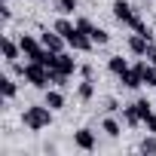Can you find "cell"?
<instances>
[{"label": "cell", "mask_w": 156, "mask_h": 156, "mask_svg": "<svg viewBox=\"0 0 156 156\" xmlns=\"http://www.w3.org/2000/svg\"><path fill=\"white\" fill-rule=\"evenodd\" d=\"M22 122H25L31 132H40V129H46V126L52 122V107H46V104H31V107H25Z\"/></svg>", "instance_id": "1"}, {"label": "cell", "mask_w": 156, "mask_h": 156, "mask_svg": "<svg viewBox=\"0 0 156 156\" xmlns=\"http://www.w3.org/2000/svg\"><path fill=\"white\" fill-rule=\"evenodd\" d=\"M19 46H22V55H25L28 61H43L46 46H43V40H37L34 34H22V37H19Z\"/></svg>", "instance_id": "2"}, {"label": "cell", "mask_w": 156, "mask_h": 156, "mask_svg": "<svg viewBox=\"0 0 156 156\" xmlns=\"http://www.w3.org/2000/svg\"><path fill=\"white\" fill-rule=\"evenodd\" d=\"M113 19L119 25H129L132 28V22L138 19V12H135V6L129 3V0H113Z\"/></svg>", "instance_id": "3"}, {"label": "cell", "mask_w": 156, "mask_h": 156, "mask_svg": "<svg viewBox=\"0 0 156 156\" xmlns=\"http://www.w3.org/2000/svg\"><path fill=\"white\" fill-rule=\"evenodd\" d=\"M67 46L73 49V52H92V46H95V40L86 34V31H80V28H76L70 37H67Z\"/></svg>", "instance_id": "4"}, {"label": "cell", "mask_w": 156, "mask_h": 156, "mask_svg": "<svg viewBox=\"0 0 156 156\" xmlns=\"http://www.w3.org/2000/svg\"><path fill=\"white\" fill-rule=\"evenodd\" d=\"M73 144L80 147V150H86V153H92L98 141H95V132H92V129H76V132H73Z\"/></svg>", "instance_id": "5"}, {"label": "cell", "mask_w": 156, "mask_h": 156, "mask_svg": "<svg viewBox=\"0 0 156 156\" xmlns=\"http://www.w3.org/2000/svg\"><path fill=\"white\" fill-rule=\"evenodd\" d=\"M40 40H43V46H46V49H52V52H64V46H67V40H64L55 28H52V31H43V34H40Z\"/></svg>", "instance_id": "6"}, {"label": "cell", "mask_w": 156, "mask_h": 156, "mask_svg": "<svg viewBox=\"0 0 156 156\" xmlns=\"http://www.w3.org/2000/svg\"><path fill=\"white\" fill-rule=\"evenodd\" d=\"M150 43H153V40H147L144 34H138V31H135V34L129 37V52H132V55H138V58H144Z\"/></svg>", "instance_id": "7"}, {"label": "cell", "mask_w": 156, "mask_h": 156, "mask_svg": "<svg viewBox=\"0 0 156 156\" xmlns=\"http://www.w3.org/2000/svg\"><path fill=\"white\" fill-rule=\"evenodd\" d=\"M119 83H122L126 89H138V86H144V80H141V70H138V64L119 73Z\"/></svg>", "instance_id": "8"}, {"label": "cell", "mask_w": 156, "mask_h": 156, "mask_svg": "<svg viewBox=\"0 0 156 156\" xmlns=\"http://www.w3.org/2000/svg\"><path fill=\"white\" fill-rule=\"evenodd\" d=\"M52 67L61 70V73H76V70H80V67H76V61H73V55H67V52H58V58H55Z\"/></svg>", "instance_id": "9"}, {"label": "cell", "mask_w": 156, "mask_h": 156, "mask_svg": "<svg viewBox=\"0 0 156 156\" xmlns=\"http://www.w3.org/2000/svg\"><path fill=\"white\" fill-rule=\"evenodd\" d=\"M19 55H22V46H19V43H12L9 37H3V61H6V64H12V61H19Z\"/></svg>", "instance_id": "10"}, {"label": "cell", "mask_w": 156, "mask_h": 156, "mask_svg": "<svg viewBox=\"0 0 156 156\" xmlns=\"http://www.w3.org/2000/svg\"><path fill=\"white\" fill-rule=\"evenodd\" d=\"M138 70H141L144 86H156V64H150V61H138Z\"/></svg>", "instance_id": "11"}, {"label": "cell", "mask_w": 156, "mask_h": 156, "mask_svg": "<svg viewBox=\"0 0 156 156\" xmlns=\"http://www.w3.org/2000/svg\"><path fill=\"white\" fill-rule=\"evenodd\" d=\"M43 104H46V107H52V110H61V107H64V95H61L58 89H46Z\"/></svg>", "instance_id": "12"}, {"label": "cell", "mask_w": 156, "mask_h": 156, "mask_svg": "<svg viewBox=\"0 0 156 156\" xmlns=\"http://www.w3.org/2000/svg\"><path fill=\"white\" fill-rule=\"evenodd\" d=\"M0 92H3V101H12L16 98V92H19V86H16V80H12V76H0Z\"/></svg>", "instance_id": "13"}, {"label": "cell", "mask_w": 156, "mask_h": 156, "mask_svg": "<svg viewBox=\"0 0 156 156\" xmlns=\"http://www.w3.org/2000/svg\"><path fill=\"white\" fill-rule=\"evenodd\" d=\"M76 98H80V101H92L95 98V80H86V76H83V83L76 86Z\"/></svg>", "instance_id": "14"}, {"label": "cell", "mask_w": 156, "mask_h": 156, "mask_svg": "<svg viewBox=\"0 0 156 156\" xmlns=\"http://www.w3.org/2000/svg\"><path fill=\"white\" fill-rule=\"evenodd\" d=\"M122 122H126V126H132V129H138V126H144V119H141V113L135 110V104H129V107H122Z\"/></svg>", "instance_id": "15"}, {"label": "cell", "mask_w": 156, "mask_h": 156, "mask_svg": "<svg viewBox=\"0 0 156 156\" xmlns=\"http://www.w3.org/2000/svg\"><path fill=\"white\" fill-rule=\"evenodd\" d=\"M107 70H110L113 76H119L122 70H129V61H126L122 55H110V58H107Z\"/></svg>", "instance_id": "16"}, {"label": "cell", "mask_w": 156, "mask_h": 156, "mask_svg": "<svg viewBox=\"0 0 156 156\" xmlns=\"http://www.w3.org/2000/svg\"><path fill=\"white\" fill-rule=\"evenodd\" d=\"M52 28H55V31H58V34H61V37L67 40V37H70V34L76 31V22H67V19H58V22H55Z\"/></svg>", "instance_id": "17"}, {"label": "cell", "mask_w": 156, "mask_h": 156, "mask_svg": "<svg viewBox=\"0 0 156 156\" xmlns=\"http://www.w3.org/2000/svg\"><path fill=\"white\" fill-rule=\"evenodd\" d=\"M101 129H104V132H107L110 138H119V135H122V126H119V122H116L113 116H107V119L101 122Z\"/></svg>", "instance_id": "18"}, {"label": "cell", "mask_w": 156, "mask_h": 156, "mask_svg": "<svg viewBox=\"0 0 156 156\" xmlns=\"http://www.w3.org/2000/svg\"><path fill=\"white\" fill-rule=\"evenodd\" d=\"M55 9L61 16H70V12H76V0H55Z\"/></svg>", "instance_id": "19"}, {"label": "cell", "mask_w": 156, "mask_h": 156, "mask_svg": "<svg viewBox=\"0 0 156 156\" xmlns=\"http://www.w3.org/2000/svg\"><path fill=\"white\" fill-rule=\"evenodd\" d=\"M89 37H92V40H95V46H104V43H107V40H110V34H107V31H104V28H92V34H89Z\"/></svg>", "instance_id": "20"}, {"label": "cell", "mask_w": 156, "mask_h": 156, "mask_svg": "<svg viewBox=\"0 0 156 156\" xmlns=\"http://www.w3.org/2000/svg\"><path fill=\"white\" fill-rule=\"evenodd\" d=\"M135 110L141 113V119H147V116L153 113V110H150V101H147V98H138V101H135Z\"/></svg>", "instance_id": "21"}, {"label": "cell", "mask_w": 156, "mask_h": 156, "mask_svg": "<svg viewBox=\"0 0 156 156\" xmlns=\"http://www.w3.org/2000/svg\"><path fill=\"white\" fill-rule=\"evenodd\" d=\"M138 150H141V153H156V135H150V138H144V141L138 144Z\"/></svg>", "instance_id": "22"}, {"label": "cell", "mask_w": 156, "mask_h": 156, "mask_svg": "<svg viewBox=\"0 0 156 156\" xmlns=\"http://www.w3.org/2000/svg\"><path fill=\"white\" fill-rule=\"evenodd\" d=\"M76 28H80V31H86V34H92V28H95V25H92L89 19H76Z\"/></svg>", "instance_id": "23"}, {"label": "cell", "mask_w": 156, "mask_h": 156, "mask_svg": "<svg viewBox=\"0 0 156 156\" xmlns=\"http://www.w3.org/2000/svg\"><path fill=\"white\" fill-rule=\"evenodd\" d=\"M144 126H147V132H150V135H156V113H150V116L144 119Z\"/></svg>", "instance_id": "24"}, {"label": "cell", "mask_w": 156, "mask_h": 156, "mask_svg": "<svg viewBox=\"0 0 156 156\" xmlns=\"http://www.w3.org/2000/svg\"><path fill=\"white\" fill-rule=\"evenodd\" d=\"M0 19H3V22H12V9H9V3L0 6Z\"/></svg>", "instance_id": "25"}, {"label": "cell", "mask_w": 156, "mask_h": 156, "mask_svg": "<svg viewBox=\"0 0 156 156\" xmlns=\"http://www.w3.org/2000/svg\"><path fill=\"white\" fill-rule=\"evenodd\" d=\"M144 58H147L150 64H156V43H150V46H147V55H144Z\"/></svg>", "instance_id": "26"}, {"label": "cell", "mask_w": 156, "mask_h": 156, "mask_svg": "<svg viewBox=\"0 0 156 156\" xmlns=\"http://www.w3.org/2000/svg\"><path fill=\"white\" fill-rule=\"evenodd\" d=\"M80 73L86 76V80H92V76H95V67H92V64H83V67H80Z\"/></svg>", "instance_id": "27"}, {"label": "cell", "mask_w": 156, "mask_h": 156, "mask_svg": "<svg viewBox=\"0 0 156 156\" xmlns=\"http://www.w3.org/2000/svg\"><path fill=\"white\" fill-rule=\"evenodd\" d=\"M104 104H107V110H110V113H113V110H122V107H119V101H116V98H107V101H104Z\"/></svg>", "instance_id": "28"}, {"label": "cell", "mask_w": 156, "mask_h": 156, "mask_svg": "<svg viewBox=\"0 0 156 156\" xmlns=\"http://www.w3.org/2000/svg\"><path fill=\"white\" fill-rule=\"evenodd\" d=\"M3 3H9V0H3Z\"/></svg>", "instance_id": "29"}]
</instances>
